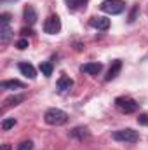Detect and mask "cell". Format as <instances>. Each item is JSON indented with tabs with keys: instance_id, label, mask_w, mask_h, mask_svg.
<instances>
[{
	"instance_id": "19",
	"label": "cell",
	"mask_w": 148,
	"mask_h": 150,
	"mask_svg": "<svg viewBox=\"0 0 148 150\" xmlns=\"http://www.w3.org/2000/svg\"><path fill=\"white\" fill-rule=\"evenodd\" d=\"M16 126V119H4L2 120V129L4 131H9L11 127H14Z\"/></svg>"
},
{
	"instance_id": "12",
	"label": "cell",
	"mask_w": 148,
	"mask_h": 150,
	"mask_svg": "<svg viewBox=\"0 0 148 150\" xmlns=\"http://www.w3.org/2000/svg\"><path fill=\"white\" fill-rule=\"evenodd\" d=\"M0 87H2V89H9V91H12V89H23L25 84H23L21 80L12 79V80H2V82H0Z\"/></svg>"
},
{
	"instance_id": "15",
	"label": "cell",
	"mask_w": 148,
	"mask_h": 150,
	"mask_svg": "<svg viewBox=\"0 0 148 150\" xmlns=\"http://www.w3.org/2000/svg\"><path fill=\"white\" fill-rule=\"evenodd\" d=\"M40 72L42 75H45V77H51L52 75V63H49V61H44V63H40Z\"/></svg>"
},
{
	"instance_id": "2",
	"label": "cell",
	"mask_w": 148,
	"mask_h": 150,
	"mask_svg": "<svg viewBox=\"0 0 148 150\" xmlns=\"http://www.w3.org/2000/svg\"><path fill=\"white\" fill-rule=\"evenodd\" d=\"M111 138L115 142H122V143H138L140 142V134L138 131L131 129V127H125V129H118L111 134Z\"/></svg>"
},
{
	"instance_id": "11",
	"label": "cell",
	"mask_w": 148,
	"mask_h": 150,
	"mask_svg": "<svg viewBox=\"0 0 148 150\" xmlns=\"http://www.w3.org/2000/svg\"><path fill=\"white\" fill-rule=\"evenodd\" d=\"M11 37H12V30H11V26H9L7 23H2V25H0V42L5 45V44H9Z\"/></svg>"
},
{
	"instance_id": "8",
	"label": "cell",
	"mask_w": 148,
	"mask_h": 150,
	"mask_svg": "<svg viewBox=\"0 0 148 150\" xmlns=\"http://www.w3.org/2000/svg\"><path fill=\"white\" fill-rule=\"evenodd\" d=\"M80 70H82L84 74H87V75H98L101 70H103V65L98 63V61H94V63H85V65L80 67Z\"/></svg>"
},
{
	"instance_id": "18",
	"label": "cell",
	"mask_w": 148,
	"mask_h": 150,
	"mask_svg": "<svg viewBox=\"0 0 148 150\" xmlns=\"http://www.w3.org/2000/svg\"><path fill=\"white\" fill-rule=\"evenodd\" d=\"M16 150H33V142L32 140H25V142H21L16 147Z\"/></svg>"
},
{
	"instance_id": "5",
	"label": "cell",
	"mask_w": 148,
	"mask_h": 150,
	"mask_svg": "<svg viewBox=\"0 0 148 150\" xmlns=\"http://www.w3.org/2000/svg\"><path fill=\"white\" fill-rule=\"evenodd\" d=\"M59 30H61V19L58 18V16H49L45 21H44V32L45 33H49V35H56V33H59Z\"/></svg>"
},
{
	"instance_id": "6",
	"label": "cell",
	"mask_w": 148,
	"mask_h": 150,
	"mask_svg": "<svg viewBox=\"0 0 148 150\" xmlns=\"http://www.w3.org/2000/svg\"><path fill=\"white\" fill-rule=\"evenodd\" d=\"M91 26L92 28H96V30H101V32H105V30H108L110 28V19L108 18H105V16H94V18H91Z\"/></svg>"
},
{
	"instance_id": "22",
	"label": "cell",
	"mask_w": 148,
	"mask_h": 150,
	"mask_svg": "<svg viewBox=\"0 0 148 150\" xmlns=\"http://www.w3.org/2000/svg\"><path fill=\"white\" fill-rule=\"evenodd\" d=\"M138 124H141V126H148V115L147 113H141V115L138 117Z\"/></svg>"
},
{
	"instance_id": "21",
	"label": "cell",
	"mask_w": 148,
	"mask_h": 150,
	"mask_svg": "<svg viewBox=\"0 0 148 150\" xmlns=\"http://www.w3.org/2000/svg\"><path fill=\"white\" fill-rule=\"evenodd\" d=\"M138 5H134L132 7V11H131V14H129V23H134V19H136V16H138Z\"/></svg>"
},
{
	"instance_id": "14",
	"label": "cell",
	"mask_w": 148,
	"mask_h": 150,
	"mask_svg": "<svg viewBox=\"0 0 148 150\" xmlns=\"http://www.w3.org/2000/svg\"><path fill=\"white\" fill-rule=\"evenodd\" d=\"M70 134H72V136H75V138H78V140H84L89 133H87V129H85V127H75V129H72V131H70Z\"/></svg>"
},
{
	"instance_id": "24",
	"label": "cell",
	"mask_w": 148,
	"mask_h": 150,
	"mask_svg": "<svg viewBox=\"0 0 148 150\" xmlns=\"http://www.w3.org/2000/svg\"><path fill=\"white\" fill-rule=\"evenodd\" d=\"M21 35H23V37H30V35H33V30H32V28H23V30H21Z\"/></svg>"
},
{
	"instance_id": "17",
	"label": "cell",
	"mask_w": 148,
	"mask_h": 150,
	"mask_svg": "<svg viewBox=\"0 0 148 150\" xmlns=\"http://www.w3.org/2000/svg\"><path fill=\"white\" fill-rule=\"evenodd\" d=\"M65 2H66V5H68L70 11H77V9L82 7V4H84V0H65Z\"/></svg>"
},
{
	"instance_id": "13",
	"label": "cell",
	"mask_w": 148,
	"mask_h": 150,
	"mask_svg": "<svg viewBox=\"0 0 148 150\" xmlns=\"http://www.w3.org/2000/svg\"><path fill=\"white\" fill-rule=\"evenodd\" d=\"M72 86H73V80L70 77H66V75L59 77V80H58V89L59 91H68V89H72Z\"/></svg>"
},
{
	"instance_id": "16",
	"label": "cell",
	"mask_w": 148,
	"mask_h": 150,
	"mask_svg": "<svg viewBox=\"0 0 148 150\" xmlns=\"http://www.w3.org/2000/svg\"><path fill=\"white\" fill-rule=\"evenodd\" d=\"M23 100H25V96H11V98H7V100H5V105H7V107H12V105H19Z\"/></svg>"
},
{
	"instance_id": "4",
	"label": "cell",
	"mask_w": 148,
	"mask_h": 150,
	"mask_svg": "<svg viewBox=\"0 0 148 150\" xmlns=\"http://www.w3.org/2000/svg\"><path fill=\"white\" fill-rule=\"evenodd\" d=\"M115 105L118 107V110L124 113H134L138 112V108H140V103L138 101H134V100H131V98H117L115 100Z\"/></svg>"
},
{
	"instance_id": "23",
	"label": "cell",
	"mask_w": 148,
	"mask_h": 150,
	"mask_svg": "<svg viewBox=\"0 0 148 150\" xmlns=\"http://www.w3.org/2000/svg\"><path fill=\"white\" fill-rule=\"evenodd\" d=\"M9 21H11V14L4 12V14L0 16V23H7V25H9Z\"/></svg>"
},
{
	"instance_id": "20",
	"label": "cell",
	"mask_w": 148,
	"mask_h": 150,
	"mask_svg": "<svg viewBox=\"0 0 148 150\" xmlns=\"http://www.w3.org/2000/svg\"><path fill=\"white\" fill-rule=\"evenodd\" d=\"M16 47H18L19 51H25V49L28 47V38H19V40L16 42Z\"/></svg>"
},
{
	"instance_id": "10",
	"label": "cell",
	"mask_w": 148,
	"mask_h": 150,
	"mask_svg": "<svg viewBox=\"0 0 148 150\" xmlns=\"http://www.w3.org/2000/svg\"><path fill=\"white\" fill-rule=\"evenodd\" d=\"M23 16H25V21L32 26V25H35L37 23V11L33 9V5H26L25 7V11H23Z\"/></svg>"
},
{
	"instance_id": "3",
	"label": "cell",
	"mask_w": 148,
	"mask_h": 150,
	"mask_svg": "<svg viewBox=\"0 0 148 150\" xmlns=\"http://www.w3.org/2000/svg\"><path fill=\"white\" fill-rule=\"evenodd\" d=\"M99 9H101L103 12H106V14L115 16V14L124 12L125 4H124L122 0H103V2H101V5H99Z\"/></svg>"
},
{
	"instance_id": "1",
	"label": "cell",
	"mask_w": 148,
	"mask_h": 150,
	"mask_svg": "<svg viewBox=\"0 0 148 150\" xmlns=\"http://www.w3.org/2000/svg\"><path fill=\"white\" fill-rule=\"evenodd\" d=\"M44 120L49 126H63L68 120V113L65 110H61V108H49L44 113Z\"/></svg>"
},
{
	"instance_id": "25",
	"label": "cell",
	"mask_w": 148,
	"mask_h": 150,
	"mask_svg": "<svg viewBox=\"0 0 148 150\" xmlns=\"http://www.w3.org/2000/svg\"><path fill=\"white\" fill-rule=\"evenodd\" d=\"M2 150H11V145H2Z\"/></svg>"
},
{
	"instance_id": "7",
	"label": "cell",
	"mask_w": 148,
	"mask_h": 150,
	"mask_svg": "<svg viewBox=\"0 0 148 150\" xmlns=\"http://www.w3.org/2000/svg\"><path fill=\"white\" fill-rule=\"evenodd\" d=\"M120 70H122V61L120 59H115V61H111L110 68H108V74L105 77V80L106 82H110L113 79H117V75L120 74Z\"/></svg>"
},
{
	"instance_id": "9",
	"label": "cell",
	"mask_w": 148,
	"mask_h": 150,
	"mask_svg": "<svg viewBox=\"0 0 148 150\" xmlns=\"http://www.w3.org/2000/svg\"><path fill=\"white\" fill-rule=\"evenodd\" d=\"M18 68H19L21 74L25 75V77H28V79H35V77H37V70H35V67L30 65V63H26V61H21V63L18 65Z\"/></svg>"
}]
</instances>
